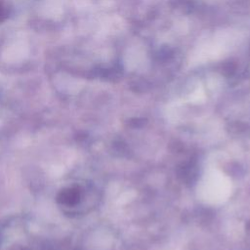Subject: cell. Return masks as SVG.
<instances>
[{"instance_id": "cell-1", "label": "cell", "mask_w": 250, "mask_h": 250, "mask_svg": "<svg viewBox=\"0 0 250 250\" xmlns=\"http://www.w3.org/2000/svg\"><path fill=\"white\" fill-rule=\"evenodd\" d=\"M80 191L76 188H68L62 190L58 195V201L65 205H73L78 202Z\"/></svg>"}, {"instance_id": "cell-2", "label": "cell", "mask_w": 250, "mask_h": 250, "mask_svg": "<svg viewBox=\"0 0 250 250\" xmlns=\"http://www.w3.org/2000/svg\"><path fill=\"white\" fill-rule=\"evenodd\" d=\"M10 8L5 0H0V22L6 20L9 16Z\"/></svg>"}]
</instances>
